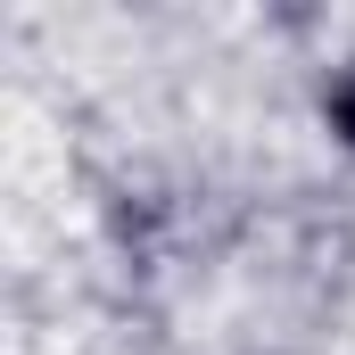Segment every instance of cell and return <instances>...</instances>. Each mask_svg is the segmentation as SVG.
<instances>
[{"instance_id": "1", "label": "cell", "mask_w": 355, "mask_h": 355, "mask_svg": "<svg viewBox=\"0 0 355 355\" xmlns=\"http://www.w3.org/2000/svg\"><path fill=\"white\" fill-rule=\"evenodd\" d=\"M322 116H331V132H339V141L355 149V75H339V83H331V99H322Z\"/></svg>"}]
</instances>
